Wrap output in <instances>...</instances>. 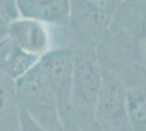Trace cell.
Masks as SVG:
<instances>
[{
	"label": "cell",
	"instance_id": "cell-4",
	"mask_svg": "<svg viewBox=\"0 0 146 131\" xmlns=\"http://www.w3.org/2000/svg\"><path fill=\"white\" fill-rule=\"evenodd\" d=\"M102 73L95 120L104 131H131L125 104L127 86L110 69L102 66Z\"/></svg>",
	"mask_w": 146,
	"mask_h": 131
},
{
	"label": "cell",
	"instance_id": "cell-16",
	"mask_svg": "<svg viewBox=\"0 0 146 131\" xmlns=\"http://www.w3.org/2000/svg\"><path fill=\"white\" fill-rule=\"evenodd\" d=\"M103 131H104V130H103Z\"/></svg>",
	"mask_w": 146,
	"mask_h": 131
},
{
	"label": "cell",
	"instance_id": "cell-9",
	"mask_svg": "<svg viewBox=\"0 0 146 131\" xmlns=\"http://www.w3.org/2000/svg\"><path fill=\"white\" fill-rule=\"evenodd\" d=\"M0 131H20L15 81L0 71Z\"/></svg>",
	"mask_w": 146,
	"mask_h": 131
},
{
	"label": "cell",
	"instance_id": "cell-8",
	"mask_svg": "<svg viewBox=\"0 0 146 131\" xmlns=\"http://www.w3.org/2000/svg\"><path fill=\"white\" fill-rule=\"evenodd\" d=\"M39 60L17 46L9 37L0 44V71L14 81L30 71Z\"/></svg>",
	"mask_w": 146,
	"mask_h": 131
},
{
	"label": "cell",
	"instance_id": "cell-13",
	"mask_svg": "<svg viewBox=\"0 0 146 131\" xmlns=\"http://www.w3.org/2000/svg\"><path fill=\"white\" fill-rule=\"evenodd\" d=\"M79 131H103L102 129V127L98 125V122L95 120L93 124H91L90 126H87L85 128H83V129H81Z\"/></svg>",
	"mask_w": 146,
	"mask_h": 131
},
{
	"label": "cell",
	"instance_id": "cell-12",
	"mask_svg": "<svg viewBox=\"0 0 146 131\" xmlns=\"http://www.w3.org/2000/svg\"><path fill=\"white\" fill-rule=\"evenodd\" d=\"M8 27H9V23L0 19V44L8 37Z\"/></svg>",
	"mask_w": 146,
	"mask_h": 131
},
{
	"label": "cell",
	"instance_id": "cell-15",
	"mask_svg": "<svg viewBox=\"0 0 146 131\" xmlns=\"http://www.w3.org/2000/svg\"><path fill=\"white\" fill-rule=\"evenodd\" d=\"M119 1H120V2H122V1H123V0H119Z\"/></svg>",
	"mask_w": 146,
	"mask_h": 131
},
{
	"label": "cell",
	"instance_id": "cell-3",
	"mask_svg": "<svg viewBox=\"0 0 146 131\" xmlns=\"http://www.w3.org/2000/svg\"><path fill=\"white\" fill-rule=\"evenodd\" d=\"M74 55L75 51L70 49H50L38 60V66L57 100L64 130L71 110Z\"/></svg>",
	"mask_w": 146,
	"mask_h": 131
},
{
	"label": "cell",
	"instance_id": "cell-5",
	"mask_svg": "<svg viewBox=\"0 0 146 131\" xmlns=\"http://www.w3.org/2000/svg\"><path fill=\"white\" fill-rule=\"evenodd\" d=\"M8 37L25 53L39 58L50 50L48 25L37 20L19 18L9 23Z\"/></svg>",
	"mask_w": 146,
	"mask_h": 131
},
{
	"label": "cell",
	"instance_id": "cell-14",
	"mask_svg": "<svg viewBox=\"0 0 146 131\" xmlns=\"http://www.w3.org/2000/svg\"><path fill=\"white\" fill-rule=\"evenodd\" d=\"M123 1H125V2H145L146 0H123Z\"/></svg>",
	"mask_w": 146,
	"mask_h": 131
},
{
	"label": "cell",
	"instance_id": "cell-11",
	"mask_svg": "<svg viewBox=\"0 0 146 131\" xmlns=\"http://www.w3.org/2000/svg\"><path fill=\"white\" fill-rule=\"evenodd\" d=\"M20 17L17 0H0V19L11 23Z\"/></svg>",
	"mask_w": 146,
	"mask_h": 131
},
{
	"label": "cell",
	"instance_id": "cell-10",
	"mask_svg": "<svg viewBox=\"0 0 146 131\" xmlns=\"http://www.w3.org/2000/svg\"><path fill=\"white\" fill-rule=\"evenodd\" d=\"M125 104L131 131H146V86H127Z\"/></svg>",
	"mask_w": 146,
	"mask_h": 131
},
{
	"label": "cell",
	"instance_id": "cell-1",
	"mask_svg": "<svg viewBox=\"0 0 146 131\" xmlns=\"http://www.w3.org/2000/svg\"><path fill=\"white\" fill-rule=\"evenodd\" d=\"M102 79V65L97 54L90 51L75 53L71 110L66 131H79L95 121Z\"/></svg>",
	"mask_w": 146,
	"mask_h": 131
},
{
	"label": "cell",
	"instance_id": "cell-7",
	"mask_svg": "<svg viewBox=\"0 0 146 131\" xmlns=\"http://www.w3.org/2000/svg\"><path fill=\"white\" fill-rule=\"evenodd\" d=\"M120 5L119 0H71V14L82 12L86 22H91L92 27H96L102 35L108 31Z\"/></svg>",
	"mask_w": 146,
	"mask_h": 131
},
{
	"label": "cell",
	"instance_id": "cell-6",
	"mask_svg": "<svg viewBox=\"0 0 146 131\" xmlns=\"http://www.w3.org/2000/svg\"><path fill=\"white\" fill-rule=\"evenodd\" d=\"M20 17L40 21L47 25L70 23L71 0H17Z\"/></svg>",
	"mask_w": 146,
	"mask_h": 131
},
{
	"label": "cell",
	"instance_id": "cell-2",
	"mask_svg": "<svg viewBox=\"0 0 146 131\" xmlns=\"http://www.w3.org/2000/svg\"><path fill=\"white\" fill-rule=\"evenodd\" d=\"M19 107L46 131H66L55 95L38 63L15 80Z\"/></svg>",
	"mask_w": 146,
	"mask_h": 131
}]
</instances>
